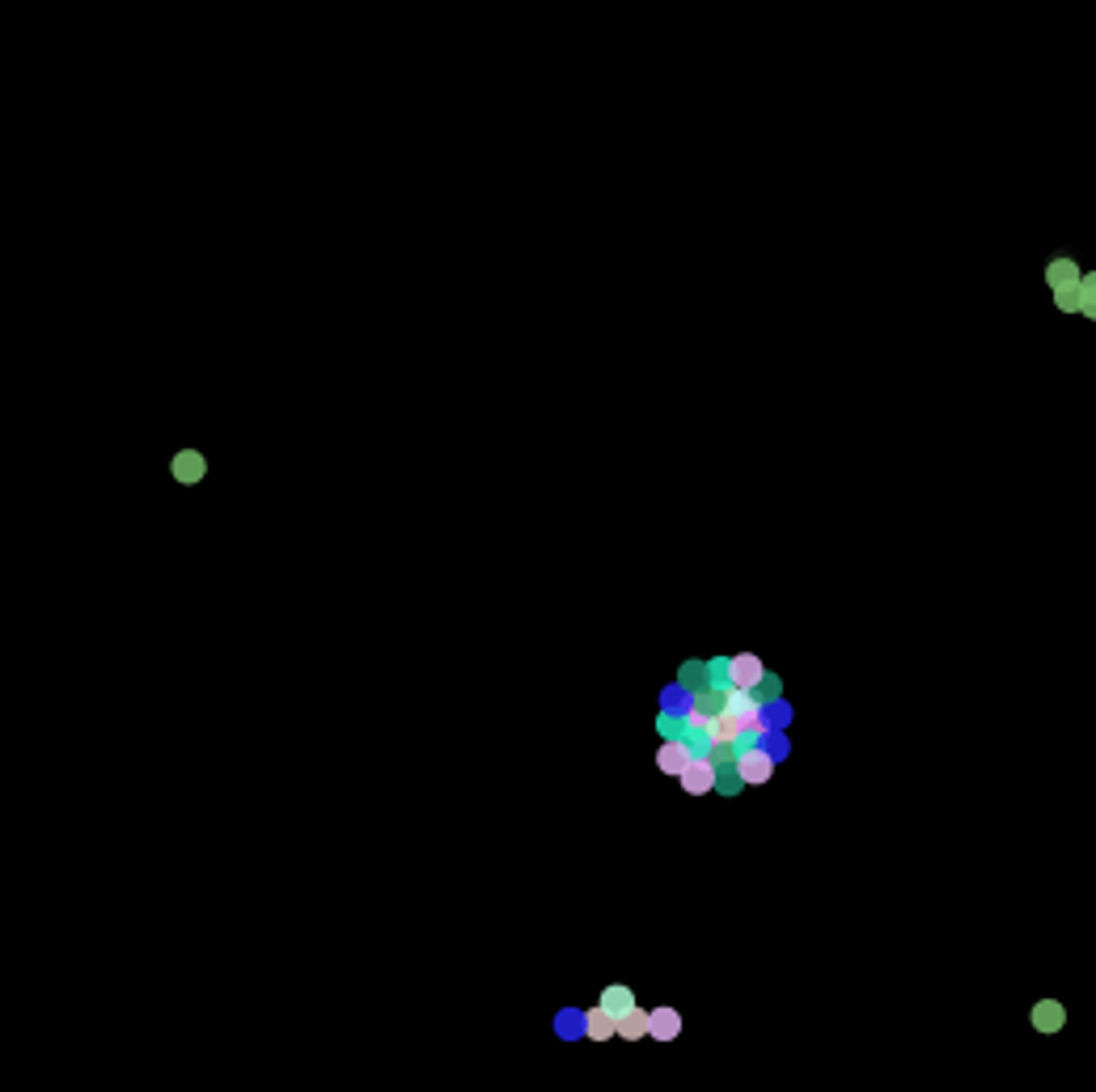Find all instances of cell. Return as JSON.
<instances>
[{"label": "cell", "mask_w": 1096, "mask_h": 1092, "mask_svg": "<svg viewBox=\"0 0 1096 1092\" xmlns=\"http://www.w3.org/2000/svg\"><path fill=\"white\" fill-rule=\"evenodd\" d=\"M686 745H690V754H695V758H707V749H711V733H707V729H690V733H686Z\"/></svg>", "instance_id": "7402d4cb"}, {"label": "cell", "mask_w": 1096, "mask_h": 1092, "mask_svg": "<svg viewBox=\"0 0 1096 1092\" xmlns=\"http://www.w3.org/2000/svg\"><path fill=\"white\" fill-rule=\"evenodd\" d=\"M682 1033V1012L678 1008H652L648 1012V1038L656 1042H673Z\"/></svg>", "instance_id": "8992f818"}, {"label": "cell", "mask_w": 1096, "mask_h": 1092, "mask_svg": "<svg viewBox=\"0 0 1096 1092\" xmlns=\"http://www.w3.org/2000/svg\"><path fill=\"white\" fill-rule=\"evenodd\" d=\"M656 733H660V741H678V737H686V716H678V711H660V716H656Z\"/></svg>", "instance_id": "9a60e30c"}, {"label": "cell", "mask_w": 1096, "mask_h": 1092, "mask_svg": "<svg viewBox=\"0 0 1096 1092\" xmlns=\"http://www.w3.org/2000/svg\"><path fill=\"white\" fill-rule=\"evenodd\" d=\"M601 1008H605V1012L618 1021L627 1008H635V995L627 991V987H605V991H601Z\"/></svg>", "instance_id": "5bb4252c"}, {"label": "cell", "mask_w": 1096, "mask_h": 1092, "mask_svg": "<svg viewBox=\"0 0 1096 1092\" xmlns=\"http://www.w3.org/2000/svg\"><path fill=\"white\" fill-rule=\"evenodd\" d=\"M746 788V779L737 775V766H724V771H715V792H724V796H737Z\"/></svg>", "instance_id": "e0dca14e"}, {"label": "cell", "mask_w": 1096, "mask_h": 1092, "mask_svg": "<svg viewBox=\"0 0 1096 1092\" xmlns=\"http://www.w3.org/2000/svg\"><path fill=\"white\" fill-rule=\"evenodd\" d=\"M1080 267L1071 263V258H1054L1046 267V284H1050V293H1058V289H1067V284H1080Z\"/></svg>", "instance_id": "7c38bea8"}, {"label": "cell", "mask_w": 1096, "mask_h": 1092, "mask_svg": "<svg viewBox=\"0 0 1096 1092\" xmlns=\"http://www.w3.org/2000/svg\"><path fill=\"white\" fill-rule=\"evenodd\" d=\"M1080 313L1096 318V271L1080 276Z\"/></svg>", "instance_id": "2e32d148"}, {"label": "cell", "mask_w": 1096, "mask_h": 1092, "mask_svg": "<svg viewBox=\"0 0 1096 1092\" xmlns=\"http://www.w3.org/2000/svg\"><path fill=\"white\" fill-rule=\"evenodd\" d=\"M1054 305L1062 309V313H1080V284H1067V289H1058L1054 293Z\"/></svg>", "instance_id": "ffe728a7"}, {"label": "cell", "mask_w": 1096, "mask_h": 1092, "mask_svg": "<svg viewBox=\"0 0 1096 1092\" xmlns=\"http://www.w3.org/2000/svg\"><path fill=\"white\" fill-rule=\"evenodd\" d=\"M728 669H733V686H741V691H753V686L762 682V673H766L762 656H753V652L728 656Z\"/></svg>", "instance_id": "5b68a950"}, {"label": "cell", "mask_w": 1096, "mask_h": 1092, "mask_svg": "<svg viewBox=\"0 0 1096 1092\" xmlns=\"http://www.w3.org/2000/svg\"><path fill=\"white\" fill-rule=\"evenodd\" d=\"M737 775L746 779V784H771L775 779V758L766 754V749H758V745H749V749H737Z\"/></svg>", "instance_id": "6da1fadb"}, {"label": "cell", "mask_w": 1096, "mask_h": 1092, "mask_svg": "<svg viewBox=\"0 0 1096 1092\" xmlns=\"http://www.w3.org/2000/svg\"><path fill=\"white\" fill-rule=\"evenodd\" d=\"M1029 1021H1033V1029H1037V1033H1058V1029L1067 1025V1012H1062V1003H1058V999H1042V1003H1033Z\"/></svg>", "instance_id": "52a82bcc"}, {"label": "cell", "mask_w": 1096, "mask_h": 1092, "mask_svg": "<svg viewBox=\"0 0 1096 1092\" xmlns=\"http://www.w3.org/2000/svg\"><path fill=\"white\" fill-rule=\"evenodd\" d=\"M678 686L682 691H703V686H711V665L707 661H682L678 665Z\"/></svg>", "instance_id": "30bf717a"}, {"label": "cell", "mask_w": 1096, "mask_h": 1092, "mask_svg": "<svg viewBox=\"0 0 1096 1092\" xmlns=\"http://www.w3.org/2000/svg\"><path fill=\"white\" fill-rule=\"evenodd\" d=\"M707 665H711V686H715V691H728V686H733V669H728V656H724V661H707Z\"/></svg>", "instance_id": "44dd1931"}, {"label": "cell", "mask_w": 1096, "mask_h": 1092, "mask_svg": "<svg viewBox=\"0 0 1096 1092\" xmlns=\"http://www.w3.org/2000/svg\"><path fill=\"white\" fill-rule=\"evenodd\" d=\"M585 1038H589V1042H610V1038H618V1021H614L601 1003L585 1012Z\"/></svg>", "instance_id": "9c48e42d"}, {"label": "cell", "mask_w": 1096, "mask_h": 1092, "mask_svg": "<svg viewBox=\"0 0 1096 1092\" xmlns=\"http://www.w3.org/2000/svg\"><path fill=\"white\" fill-rule=\"evenodd\" d=\"M707 733H711V741L720 745H737V737L746 733V724H741V716L737 711H720V716H711V724H707Z\"/></svg>", "instance_id": "ba28073f"}, {"label": "cell", "mask_w": 1096, "mask_h": 1092, "mask_svg": "<svg viewBox=\"0 0 1096 1092\" xmlns=\"http://www.w3.org/2000/svg\"><path fill=\"white\" fill-rule=\"evenodd\" d=\"M686 711H695V716H720L724 711V691H715V686H703V691H695L690 695V707Z\"/></svg>", "instance_id": "4fadbf2b"}, {"label": "cell", "mask_w": 1096, "mask_h": 1092, "mask_svg": "<svg viewBox=\"0 0 1096 1092\" xmlns=\"http://www.w3.org/2000/svg\"><path fill=\"white\" fill-rule=\"evenodd\" d=\"M690 762H695V754H690L686 737H678V741H660V749H656V771H660V775H673V779H678Z\"/></svg>", "instance_id": "7a4b0ae2"}, {"label": "cell", "mask_w": 1096, "mask_h": 1092, "mask_svg": "<svg viewBox=\"0 0 1096 1092\" xmlns=\"http://www.w3.org/2000/svg\"><path fill=\"white\" fill-rule=\"evenodd\" d=\"M170 475H174L178 483H203L207 457H203L200 449H178V453L170 457Z\"/></svg>", "instance_id": "3957f363"}, {"label": "cell", "mask_w": 1096, "mask_h": 1092, "mask_svg": "<svg viewBox=\"0 0 1096 1092\" xmlns=\"http://www.w3.org/2000/svg\"><path fill=\"white\" fill-rule=\"evenodd\" d=\"M678 784H682V792H690V796L715 792V766H711L707 758H695V762L678 775Z\"/></svg>", "instance_id": "277c9868"}, {"label": "cell", "mask_w": 1096, "mask_h": 1092, "mask_svg": "<svg viewBox=\"0 0 1096 1092\" xmlns=\"http://www.w3.org/2000/svg\"><path fill=\"white\" fill-rule=\"evenodd\" d=\"M707 762H711L715 771H724V766H733V762H737V749H733V745L711 741V749H707Z\"/></svg>", "instance_id": "d6986e66"}, {"label": "cell", "mask_w": 1096, "mask_h": 1092, "mask_svg": "<svg viewBox=\"0 0 1096 1092\" xmlns=\"http://www.w3.org/2000/svg\"><path fill=\"white\" fill-rule=\"evenodd\" d=\"M618 1038H627V1042H640V1038H648V1012L635 1003V1008H627L622 1016H618Z\"/></svg>", "instance_id": "8fae6325"}, {"label": "cell", "mask_w": 1096, "mask_h": 1092, "mask_svg": "<svg viewBox=\"0 0 1096 1092\" xmlns=\"http://www.w3.org/2000/svg\"><path fill=\"white\" fill-rule=\"evenodd\" d=\"M779 691H783V686H779V678H775V673H762V682H758L749 695L758 698V707H762V703H775V698H779Z\"/></svg>", "instance_id": "ac0fdd59"}]
</instances>
